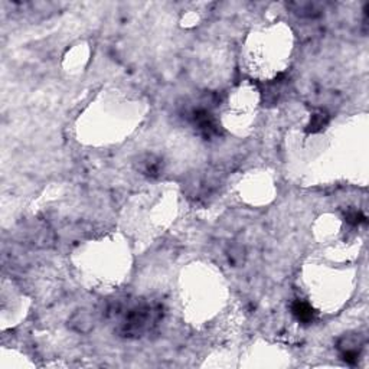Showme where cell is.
Returning a JSON list of instances; mask_svg holds the SVG:
<instances>
[{"label": "cell", "instance_id": "277c9868", "mask_svg": "<svg viewBox=\"0 0 369 369\" xmlns=\"http://www.w3.org/2000/svg\"><path fill=\"white\" fill-rule=\"evenodd\" d=\"M328 121H329V119H328V116L325 113H322V111L316 113L311 117V121H310V130L311 131H319V130H322L328 124Z\"/></svg>", "mask_w": 369, "mask_h": 369}, {"label": "cell", "instance_id": "6da1fadb", "mask_svg": "<svg viewBox=\"0 0 369 369\" xmlns=\"http://www.w3.org/2000/svg\"><path fill=\"white\" fill-rule=\"evenodd\" d=\"M116 314L119 316V332L126 336H140L157 323L160 309L150 303H134Z\"/></svg>", "mask_w": 369, "mask_h": 369}, {"label": "cell", "instance_id": "7a4b0ae2", "mask_svg": "<svg viewBox=\"0 0 369 369\" xmlns=\"http://www.w3.org/2000/svg\"><path fill=\"white\" fill-rule=\"evenodd\" d=\"M293 313L300 322H310L313 319V310L304 301H296L293 304Z\"/></svg>", "mask_w": 369, "mask_h": 369}, {"label": "cell", "instance_id": "3957f363", "mask_svg": "<svg viewBox=\"0 0 369 369\" xmlns=\"http://www.w3.org/2000/svg\"><path fill=\"white\" fill-rule=\"evenodd\" d=\"M140 170H141L144 175L156 176V175L160 172L159 160H156L153 156H147L146 159L140 162Z\"/></svg>", "mask_w": 369, "mask_h": 369}]
</instances>
